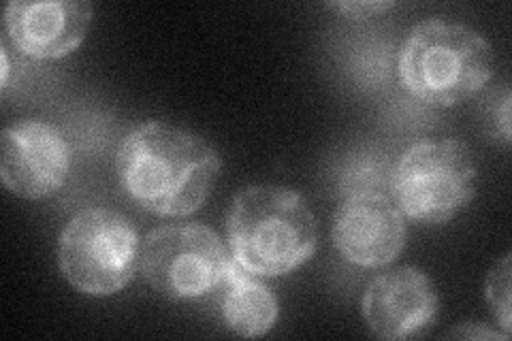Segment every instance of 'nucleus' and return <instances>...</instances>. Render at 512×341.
Returning a JSON list of instances; mask_svg holds the SVG:
<instances>
[{
	"instance_id": "nucleus-11",
	"label": "nucleus",
	"mask_w": 512,
	"mask_h": 341,
	"mask_svg": "<svg viewBox=\"0 0 512 341\" xmlns=\"http://www.w3.org/2000/svg\"><path fill=\"white\" fill-rule=\"evenodd\" d=\"M218 299L224 324L239 337H263L274 329L280 314L274 290L265 286L259 275L239 265L233 256L218 286Z\"/></svg>"
},
{
	"instance_id": "nucleus-7",
	"label": "nucleus",
	"mask_w": 512,
	"mask_h": 341,
	"mask_svg": "<svg viewBox=\"0 0 512 341\" xmlns=\"http://www.w3.org/2000/svg\"><path fill=\"white\" fill-rule=\"evenodd\" d=\"M71 171V145L56 124L24 120L0 137V177L9 192L39 201L56 194Z\"/></svg>"
},
{
	"instance_id": "nucleus-3",
	"label": "nucleus",
	"mask_w": 512,
	"mask_h": 341,
	"mask_svg": "<svg viewBox=\"0 0 512 341\" xmlns=\"http://www.w3.org/2000/svg\"><path fill=\"white\" fill-rule=\"evenodd\" d=\"M493 75L489 41L463 24L425 20L416 24L399 54L406 90L429 105L453 107L487 86Z\"/></svg>"
},
{
	"instance_id": "nucleus-12",
	"label": "nucleus",
	"mask_w": 512,
	"mask_h": 341,
	"mask_svg": "<svg viewBox=\"0 0 512 341\" xmlns=\"http://www.w3.org/2000/svg\"><path fill=\"white\" fill-rule=\"evenodd\" d=\"M487 299L495 318L500 320L506 335L510 333V256H504L500 265L489 273Z\"/></svg>"
},
{
	"instance_id": "nucleus-13",
	"label": "nucleus",
	"mask_w": 512,
	"mask_h": 341,
	"mask_svg": "<svg viewBox=\"0 0 512 341\" xmlns=\"http://www.w3.org/2000/svg\"><path fill=\"white\" fill-rule=\"evenodd\" d=\"M333 9H338L350 18H367V15L372 13H382V11H389L395 7V3H333Z\"/></svg>"
},
{
	"instance_id": "nucleus-2",
	"label": "nucleus",
	"mask_w": 512,
	"mask_h": 341,
	"mask_svg": "<svg viewBox=\"0 0 512 341\" xmlns=\"http://www.w3.org/2000/svg\"><path fill=\"white\" fill-rule=\"evenodd\" d=\"M227 235L235 261L267 278L308 263L318 246V224L308 201L284 186L239 192L229 211Z\"/></svg>"
},
{
	"instance_id": "nucleus-5",
	"label": "nucleus",
	"mask_w": 512,
	"mask_h": 341,
	"mask_svg": "<svg viewBox=\"0 0 512 341\" xmlns=\"http://www.w3.org/2000/svg\"><path fill=\"white\" fill-rule=\"evenodd\" d=\"M476 190V165L459 139L419 141L408 148L393 173V201L421 224H444L466 207Z\"/></svg>"
},
{
	"instance_id": "nucleus-10",
	"label": "nucleus",
	"mask_w": 512,
	"mask_h": 341,
	"mask_svg": "<svg viewBox=\"0 0 512 341\" xmlns=\"http://www.w3.org/2000/svg\"><path fill=\"white\" fill-rule=\"evenodd\" d=\"M5 30L20 54L58 60L75 52L88 35L92 5L86 0H15L5 9Z\"/></svg>"
},
{
	"instance_id": "nucleus-9",
	"label": "nucleus",
	"mask_w": 512,
	"mask_h": 341,
	"mask_svg": "<svg viewBox=\"0 0 512 341\" xmlns=\"http://www.w3.org/2000/svg\"><path fill=\"white\" fill-rule=\"evenodd\" d=\"M361 307L367 327L376 337L416 339L431 329L438 316V292L425 271L402 267L372 280Z\"/></svg>"
},
{
	"instance_id": "nucleus-14",
	"label": "nucleus",
	"mask_w": 512,
	"mask_h": 341,
	"mask_svg": "<svg viewBox=\"0 0 512 341\" xmlns=\"http://www.w3.org/2000/svg\"><path fill=\"white\" fill-rule=\"evenodd\" d=\"M0 58H3V75H0V79H3V88H7V84H9V71H11V64H9V54H7L5 47H3V50H0Z\"/></svg>"
},
{
	"instance_id": "nucleus-8",
	"label": "nucleus",
	"mask_w": 512,
	"mask_h": 341,
	"mask_svg": "<svg viewBox=\"0 0 512 341\" xmlns=\"http://www.w3.org/2000/svg\"><path fill=\"white\" fill-rule=\"evenodd\" d=\"M333 246L348 263L376 269L393 263L406 246V216L387 194L361 190L335 211Z\"/></svg>"
},
{
	"instance_id": "nucleus-4",
	"label": "nucleus",
	"mask_w": 512,
	"mask_h": 341,
	"mask_svg": "<svg viewBox=\"0 0 512 341\" xmlns=\"http://www.w3.org/2000/svg\"><path fill=\"white\" fill-rule=\"evenodd\" d=\"M141 243L133 222L116 209L79 211L58 241L60 271L75 290L109 297L135 278Z\"/></svg>"
},
{
	"instance_id": "nucleus-6",
	"label": "nucleus",
	"mask_w": 512,
	"mask_h": 341,
	"mask_svg": "<svg viewBox=\"0 0 512 341\" xmlns=\"http://www.w3.org/2000/svg\"><path fill=\"white\" fill-rule=\"evenodd\" d=\"M231 263L222 239L203 224H169L141 243L139 267L148 284L173 301L218 290Z\"/></svg>"
},
{
	"instance_id": "nucleus-1",
	"label": "nucleus",
	"mask_w": 512,
	"mask_h": 341,
	"mask_svg": "<svg viewBox=\"0 0 512 341\" xmlns=\"http://www.w3.org/2000/svg\"><path fill=\"white\" fill-rule=\"evenodd\" d=\"M118 175L128 197L143 209L184 218L210 199L220 156L201 135L156 120L126 135L118 150Z\"/></svg>"
}]
</instances>
